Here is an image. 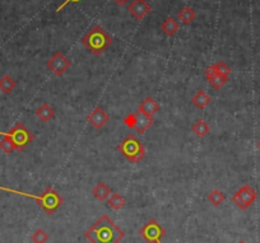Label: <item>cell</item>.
I'll list each match as a JSON object with an SVG mask.
<instances>
[{"label":"cell","instance_id":"cell-26","mask_svg":"<svg viewBox=\"0 0 260 243\" xmlns=\"http://www.w3.org/2000/svg\"><path fill=\"white\" fill-rule=\"evenodd\" d=\"M122 122H124L125 126H127L129 129H134V127H136V114H129L124 120H122Z\"/></svg>","mask_w":260,"mask_h":243},{"label":"cell","instance_id":"cell-3","mask_svg":"<svg viewBox=\"0 0 260 243\" xmlns=\"http://www.w3.org/2000/svg\"><path fill=\"white\" fill-rule=\"evenodd\" d=\"M81 42L94 56H100L111 46L112 37L102 27L93 26L82 37Z\"/></svg>","mask_w":260,"mask_h":243},{"label":"cell","instance_id":"cell-16","mask_svg":"<svg viewBox=\"0 0 260 243\" xmlns=\"http://www.w3.org/2000/svg\"><path fill=\"white\" fill-rule=\"evenodd\" d=\"M92 194H93V196L96 197L97 200L105 201V200L110 196V194H111V189H110L105 182H99V184L94 186V189L92 190Z\"/></svg>","mask_w":260,"mask_h":243},{"label":"cell","instance_id":"cell-8","mask_svg":"<svg viewBox=\"0 0 260 243\" xmlns=\"http://www.w3.org/2000/svg\"><path fill=\"white\" fill-rule=\"evenodd\" d=\"M46 66L54 73L56 77H61L69 67L72 66V61L65 56L62 52L56 51L46 62Z\"/></svg>","mask_w":260,"mask_h":243},{"label":"cell","instance_id":"cell-2","mask_svg":"<svg viewBox=\"0 0 260 243\" xmlns=\"http://www.w3.org/2000/svg\"><path fill=\"white\" fill-rule=\"evenodd\" d=\"M0 190H2V191L9 192V194L19 195V196L34 199L47 215H52L60 206H61L62 204H64V199H62L61 195H60L57 191H55L51 186L46 187L45 191L42 192L41 195L29 194V192L19 191V190L9 189V187H4V186H0Z\"/></svg>","mask_w":260,"mask_h":243},{"label":"cell","instance_id":"cell-28","mask_svg":"<svg viewBox=\"0 0 260 243\" xmlns=\"http://www.w3.org/2000/svg\"><path fill=\"white\" fill-rule=\"evenodd\" d=\"M115 3L117 4V6H120V7H124L125 4L127 3V2H129V0H114Z\"/></svg>","mask_w":260,"mask_h":243},{"label":"cell","instance_id":"cell-14","mask_svg":"<svg viewBox=\"0 0 260 243\" xmlns=\"http://www.w3.org/2000/svg\"><path fill=\"white\" fill-rule=\"evenodd\" d=\"M191 102L197 109L204 110L209 103H211L212 98L204 91H198L194 96H192Z\"/></svg>","mask_w":260,"mask_h":243},{"label":"cell","instance_id":"cell-23","mask_svg":"<svg viewBox=\"0 0 260 243\" xmlns=\"http://www.w3.org/2000/svg\"><path fill=\"white\" fill-rule=\"evenodd\" d=\"M34 243H46L49 240V234L44 229H37L31 237Z\"/></svg>","mask_w":260,"mask_h":243},{"label":"cell","instance_id":"cell-27","mask_svg":"<svg viewBox=\"0 0 260 243\" xmlns=\"http://www.w3.org/2000/svg\"><path fill=\"white\" fill-rule=\"evenodd\" d=\"M79 2H81V0H65L64 3L61 4V6L57 7L56 11H55V12H56V13H59V12H61L62 9L65 8V7L68 6V4H76V3H79Z\"/></svg>","mask_w":260,"mask_h":243},{"label":"cell","instance_id":"cell-4","mask_svg":"<svg viewBox=\"0 0 260 243\" xmlns=\"http://www.w3.org/2000/svg\"><path fill=\"white\" fill-rule=\"evenodd\" d=\"M117 152L133 163H139L146 157V147L134 134H129L117 145Z\"/></svg>","mask_w":260,"mask_h":243},{"label":"cell","instance_id":"cell-20","mask_svg":"<svg viewBox=\"0 0 260 243\" xmlns=\"http://www.w3.org/2000/svg\"><path fill=\"white\" fill-rule=\"evenodd\" d=\"M177 17H179V21H181L182 24L187 26V24H190L192 21H194L195 17H197V14H195L194 9L190 8V7H187V6H185L184 8L179 12Z\"/></svg>","mask_w":260,"mask_h":243},{"label":"cell","instance_id":"cell-29","mask_svg":"<svg viewBox=\"0 0 260 243\" xmlns=\"http://www.w3.org/2000/svg\"><path fill=\"white\" fill-rule=\"evenodd\" d=\"M257 148H259V149H260V140H259V142H257Z\"/></svg>","mask_w":260,"mask_h":243},{"label":"cell","instance_id":"cell-5","mask_svg":"<svg viewBox=\"0 0 260 243\" xmlns=\"http://www.w3.org/2000/svg\"><path fill=\"white\" fill-rule=\"evenodd\" d=\"M0 136L11 139L18 152H23L27 145L35 140V135L22 122H17L9 131H0Z\"/></svg>","mask_w":260,"mask_h":243},{"label":"cell","instance_id":"cell-12","mask_svg":"<svg viewBox=\"0 0 260 243\" xmlns=\"http://www.w3.org/2000/svg\"><path fill=\"white\" fill-rule=\"evenodd\" d=\"M154 124V120L152 116L143 114V112L138 111L136 112V127L134 129L139 132V134H144L152 125Z\"/></svg>","mask_w":260,"mask_h":243},{"label":"cell","instance_id":"cell-21","mask_svg":"<svg viewBox=\"0 0 260 243\" xmlns=\"http://www.w3.org/2000/svg\"><path fill=\"white\" fill-rule=\"evenodd\" d=\"M224 200H226V195L218 189L212 190V191L208 194V201L211 202L213 206H219Z\"/></svg>","mask_w":260,"mask_h":243},{"label":"cell","instance_id":"cell-30","mask_svg":"<svg viewBox=\"0 0 260 243\" xmlns=\"http://www.w3.org/2000/svg\"><path fill=\"white\" fill-rule=\"evenodd\" d=\"M239 243H246V242H245V240H240Z\"/></svg>","mask_w":260,"mask_h":243},{"label":"cell","instance_id":"cell-24","mask_svg":"<svg viewBox=\"0 0 260 243\" xmlns=\"http://www.w3.org/2000/svg\"><path fill=\"white\" fill-rule=\"evenodd\" d=\"M0 149L3 150L6 154H11L13 150H16V147H14V144L12 143L11 139L3 136V139L0 140Z\"/></svg>","mask_w":260,"mask_h":243},{"label":"cell","instance_id":"cell-22","mask_svg":"<svg viewBox=\"0 0 260 243\" xmlns=\"http://www.w3.org/2000/svg\"><path fill=\"white\" fill-rule=\"evenodd\" d=\"M107 204H109V206H111L112 209L116 210V212H117V210L122 209V207L125 206L126 201H125V199H124V196H122V195L115 192V194H112L111 196H110L109 202H107Z\"/></svg>","mask_w":260,"mask_h":243},{"label":"cell","instance_id":"cell-19","mask_svg":"<svg viewBox=\"0 0 260 243\" xmlns=\"http://www.w3.org/2000/svg\"><path fill=\"white\" fill-rule=\"evenodd\" d=\"M191 130L198 137H206L211 131V127L204 120H197L191 126Z\"/></svg>","mask_w":260,"mask_h":243},{"label":"cell","instance_id":"cell-17","mask_svg":"<svg viewBox=\"0 0 260 243\" xmlns=\"http://www.w3.org/2000/svg\"><path fill=\"white\" fill-rule=\"evenodd\" d=\"M16 87H17V82L11 77V75L6 74L0 78V92H3L4 94L12 93Z\"/></svg>","mask_w":260,"mask_h":243},{"label":"cell","instance_id":"cell-11","mask_svg":"<svg viewBox=\"0 0 260 243\" xmlns=\"http://www.w3.org/2000/svg\"><path fill=\"white\" fill-rule=\"evenodd\" d=\"M87 120H88V122L94 127V129L100 130L109 122L110 117L109 115H107V112H105V110L99 106L88 115Z\"/></svg>","mask_w":260,"mask_h":243},{"label":"cell","instance_id":"cell-13","mask_svg":"<svg viewBox=\"0 0 260 243\" xmlns=\"http://www.w3.org/2000/svg\"><path fill=\"white\" fill-rule=\"evenodd\" d=\"M138 111L143 112V114L148 115V116H153L154 114H157L159 111V105L154 98L147 97V98H144L141 102V105L138 107Z\"/></svg>","mask_w":260,"mask_h":243},{"label":"cell","instance_id":"cell-6","mask_svg":"<svg viewBox=\"0 0 260 243\" xmlns=\"http://www.w3.org/2000/svg\"><path fill=\"white\" fill-rule=\"evenodd\" d=\"M139 234L147 243H162L161 239L166 237L167 232L156 219H151L139 229Z\"/></svg>","mask_w":260,"mask_h":243},{"label":"cell","instance_id":"cell-7","mask_svg":"<svg viewBox=\"0 0 260 243\" xmlns=\"http://www.w3.org/2000/svg\"><path fill=\"white\" fill-rule=\"evenodd\" d=\"M256 197L257 194L256 191H255L254 187L246 184L244 185V186L240 187V189L232 195V201H234V204L236 205L239 209L246 210L254 204Z\"/></svg>","mask_w":260,"mask_h":243},{"label":"cell","instance_id":"cell-1","mask_svg":"<svg viewBox=\"0 0 260 243\" xmlns=\"http://www.w3.org/2000/svg\"><path fill=\"white\" fill-rule=\"evenodd\" d=\"M84 237L91 243H119L125 237V232L115 224L111 218L102 215L88 230H86Z\"/></svg>","mask_w":260,"mask_h":243},{"label":"cell","instance_id":"cell-10","mask_svg":"<svg viewBox=\"0 0 260 243\" xmlns=\"http://www.w3.org/2000/svg\"><path fill=\"white\" fill-rule=\"evenodd\" d=\"M206 77H207V80L209 82V84H211L214 89H221L222 87L229 82V77H226V75H221L217 73L214 64L209 65V66L207 67Z\"/></svg>","mask_w":260,"mask_h":243},{"label":"cell","instance_id":"cell-25","mask_svg":"<svg viewBox=\"0 0 260 243\" xmlns=\"http://www.w3.org/2000/svg\"><path fill=\"white\" fill-rule=\"evenodd\" d=\"M214 66H216V70L218 74L226 75V77H229L231 74V69H230V66L224 61L217 62V64H214Z\"/></svg>","mask_w":260,"mask_h":243},{"label":"cell","instance_id":"cell-9","mask_svg":"<svg viewBox=\"0 0 260 243\" xmlns=\"http://www.w3.org/2000/svg\"><path fill=\"white\" fill-rule=\"evenodd\" d=\"M129 13L137 19V21H142L147 17V14L151 13L152 7L148 4L146 0H133V3L129 6Z\"/></svg>","mask_w":260,"mask_h":243},{"label":"cell","instance_id":"cell-15","mask_svg":"<svg viewBox=\"0 0 260 243\" xmlns=\"http://www.w3.org/2000/svg\"><path fill=\"white\" fill-rule=\"evenodd\" d=\"M36 116L41 120L42 122H49L50 120L55 117V110L50 105L42 103L39 109L36 110Z\"/></svg>","mask_w":260,"mask_h":243},{"label":"cell","instance_id":"cell-18","mask_svg":"<svg viewBox=\"0 0 260 243\" xmlns=\"http://www.w3.org/2000/svg\"><path fill=\"white\" fill-rule=\"evenodd\" d=\"M161 29L165 32V34L172 37V36H175L177 32H179L180 24L177 23V22L175 21L172 17H169V18H167L166 21L161 24Z\"/></svg>","mask_w":260,"mask_h":243}]
</instances>
